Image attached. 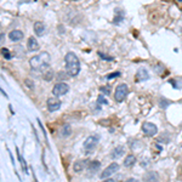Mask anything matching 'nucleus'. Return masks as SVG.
<instances>
[{
    "label": "nucleus",
    "instance_id": "obj_1",
    "mask_svg": "<svg viewBox=\"0 0 182 182\" xmlns=\"http://www.w3.org/2000/svg\"><path fill=\"white\" fill-rule=\"evenodd\" d=\"M50 55L47 52H40V54L33 56L30 60H29V64L32 67V69H35V71H44L49 68V64H50Z\"/></svg>",
    "mask_w": 182,
    "mask_h": 182
},
{
    "label": "nucleus",
    "instance_id": "obj_2",
    "mask_svg": "<svg viewBox=\"0 0 182 182\" xmlns=\"http://www.w3.org/2000/svg\"><path fill=\"white\" fill-rule=\"evenodd\" d=\"M64 63H66V72L71 77H75L80 73V61L74 52H68L64 56Z\"/></svg>",
    "mask_w": 182,
    "mask_h": 182
},
{
    "label": "nucleus",
    "instance_id": "obj_3",
    "mask_svg": "<svg viewBox=\"0 0 182 182\" xmlns=\"http://www.w3.org/2000/svg\"><path fill=\"white\" fill-rule=\"evenodd\" d=\"M127 94H129V88L126 84H120L117 86L115 92H114V99L117 102H123L126 99Z\"/></svg>",
    "mask_w": 182,
    "mask_h": 182
},
{
    "label": "nucleus",
    "instance_id": "obj_4",
    "mask_svg": "<svg viewBox=\"0 0 182 182\" xmlns=\"http://www.w3.org/2000/svg\"><path fill=\"white\" fill-rule=\"evenodd\" d=\"M119 170V164L118 163H112L109 164L108 166L102 171V174H101V180H107L109 176H112L114 173H117Z\"/></svg>",
    "mask_w": 182,
    "mask_h": 182
},
{
    "label": "nucleus",
    "instance_id": "obj_5",
    "mask_svg": "<svg viewBox=\"0 0 182 182\" xmlns=\"http://www.w3.org/2000/svg\"><path fill=\"white\" fill-rule=\"evenodd\" d=\"M69 91V85L66 83H57L55 84L54 89H52V94L55 96H63Z\"/></svg>",
    "mask_w": 182,
    "mask_h": 182
},
{
    "label": "nucleus",
    "instance_id": "obj_6",
    "mask_svg": "<svg viewBox=\"0 0 182 182\" xmlns=\"http://www.w3.org/2000/svg\"><path fill=\"white\" fill-rule=\"evenodd\" d=\"M142 131L145 132L147 136H154L155 134L158 132V127L153 123L146 121V123L142 124Z\"/></svg>",
    "mask_w": 182,
    "mask_h": 182
},
{
    "label": "nucleus",
    "instance_id": "obj_7",
    "mask_svg": "<svg viewBox=\"0 0 182 182\" xmlns=\"http://www.w3.org/2000/svg\"><path fill=\"white\" fill-rule=\"evenodd\" d=\"M99 141H100V136L99 135H91L89 136L85 141H84V148L85 149H94L97 143H99Z\"/></svg>",
    "mask_w": 182,
    "mask_h": 182
},
{
    "label": "nucleus",
    "instance_id": "obj_8",
    "mask_svg": "<svg viewBox=\"0 0 182 182\" xmlns=\"http://www.w3.org/2000/svg\"><path fill=\"white\" fill-rule=\"evenodd\" d=\"M46 104H47L49 112H56V110H58V109L61 108V101L58 100V99H56V97H50V99H47Z\"/></svg>",
    "mask_w": 182,
    "mask_h": 182
},
{
    "label": "nucleus",
    "instance_id": "obj_9",
    "mask_svg": "<svg viewBox=\"0 0 182 182\" xmlns=\"http://www.w3.org/2000/svg\"><path fill=\"white\" fill-rule=\"evenodd\" d=\"M23 32L22 30H19V29H15V30H11L9 34V38L11 41H13V43H17L19 40H22L23 39Z\"/></svg>",
    "mask_w": 182,
    "mask_h": 182
},
{
    "label": "nucleus",
    "instance_id": "obj_10",
    "mask_svg": "<svg viewBox=\"0 0 182 182\" xmlns=\"http://www.w3.org/2000/svg\"><path fill=\"white\" fill-rule=\"evenodd\" d=\"M159 175L157 171H149L143 176V182H158Z\"/></svg>",
    "mask_w": 182,
    "mask_h": 182
},
{
    "label": "nucleus",
    "instance_id": "obj_11",
    "mask_svg": "<svg viewBox=\"0 0 182 182\" xmlns=\"http://www.w3.org/2000/svg\"><path fill=\"white\" fill-rule=\"evenodd\" d=\"M27 49L28 51H36L39 50V43L34 36H30L27 41Z\"/></svg>",
    "mask_w": 182,
    "mask_h": 182
},
{
    "label": "nucleus",
    "instance_id": "obj_12",
    "mask_svg": "<svg viewBox=\"0 0 182 182\" xmlns=\"http://www.w3.org/2000/svg\"><path fill=\"white\" fill-rule=\"evenodd\" d=\"M34 32L38 36H43L45 34V24L40 21H36L34 23Z\"/></svg>",
    "mask_w": 182,
    "mask_h": 182
},
{
    "label": "nucleus",
    "instance_id": "obj_13",
    "mask_svg": "<svg viewBox=\"0 0 182 182\" xmlns=\"http://www.w3.org/2000/svg\"><path fill=\"white\" fill-rule=\"evenodd\" d=\"M88 163H89L88 160H77L75 163L73 164V170L75 173H80V171H83L86 168Z\"/></svg>",
    "mask_w": 182,
    "mask_h": 182
},
{
    "label": "nucleus",
    "instance_id": "obj_14",
    "mask_svg": "<svg viewBox=\"0 0 182 182\" xmlns=\"http://www.w3.org/2000/svg\"><path fill=\"white\" fill-rule=\"evenodd\" d=\"M149 78V74L147 72V69L145 68H140L136 72V80L137 82H141V80H147Z\"/></svg>",
    "mask_w": 182,
    "mask_h": 182
},
{
    "label": "nucleus",
    "instance_id": "obj_15",
    "mask_svg": "<svg viewBox=\"0 0 182 182\" xmlns=\"http://www.w3.org/2000/svg\"><path fill=\"white\" fill-rule=\"evenodd\" d=\"M135 163H136V157L134 154H129L124 159V166L125 168H130V166L135 165Z\"/></svg>",
    "mask_w": 182,
    "mask_h": 182
},
{
    "label": "nucleus",
    "instance_id": "obj_16",
    "mask_svg": "<svg viewBox=\"0 0 182 182\" xmlns=\"http://www.w3.org/2000/svg\"><path fill=\"white\" fill-rule=\"evenodd\" d=\"M124 154V147L123 146H118V147H115L113 151H112V158H114V159H117V158H120L121 155Z\"/></svg>",
    "mask_w": 182,
    "mask_h": 182
},
{
    "label": "nucleus",
    "instance_id": "obj_17",
    "mask_svg": "<svg viewBox=\"0 0 182 182\" xmlns=\"http://www.w3.org/2000/svg\"><path fill=\"white\" fill-rule=\"evenodd\" d=\"M100 166H101L100 162H97V160L91 162V163L89 164V166H88V169H89V174H95L96 171H99V170H100Z\"/></svg>",
    "mask_w": 182,
    "mask_h": 182
},
{
    "label": "nucleus",
    "instance_id": "obj_18",
    "mask_svg": "<svg viewBox=\"0 0 182 182\" xmlns=\"http://www.w3.org/2000/svg\"><path fill=\"white\" fill-rule=\"evenodd\" d=\"M72 134V127L69 124H64L63 126L61 127V136L62 137H68Z\"/></svg>",
    "mask_w": 182,
    "mask_h": 182
},
{
    "label": "nucleus",
    "instance_id": "obj_19",
    "mask_svg": "<svg viewBox=\"0 0 182 182\" xmlns=\"http://www.w3.org/2000/svg\"><path fill=\"white\" fill-rule=\"evenodd\" d=\"M44 79L47 80V82H50L51 79H54V72L50 68H47L45 72H44Z\"/></svg>",
    "mask_w": 182,
    "mask_h": 182
},
{
    "label": "nucleus",
    "instance_id": "obj_20",
    "mask_svg": "<svg viewBox=\"0 0 182 182\" xmlns=\"http://www.w3.org/2000/svg\"><path fill=\"white\" fill-rule=\"evenodd\" d=\"M123 18H124V13H123V10L120 11L119 9H117V16L114 17V23H119L120 21H123Z\"/></svg>",
    "mask_w": 182,
    "mask_h": 182
},
{
    "label": "nucleus",
    "instance_id": "obj_21",
    "mask_svg": "<svg viewBox=\"0 0 182 182\" xmlns=\"http://www.w3.org/2000/svg\"><path fill=\"white\" fill-rule=\"evenodd\" d=\"M169 104H170V101H168L166 99H164V97H162L160 101H159V106H160V108L166 109V107H168Z\"/></svg>",
    "mask_w": 182,
    "mask_h": 182
},
{
    "label": "nucleus",
    "instance_id": "obj_22",
    "mask_svg": "<svg viewBox=\"0 0 182 182\" xmlns=\"http://www.w3.org/2000/svg\"><path fill=\"white\" fill-rule=\"evenodd\" d=\"M1 54H3V56H4L6 60H11V58H12V56H11V54H10L9 49H6V47H3V49H1Z\"/></svg>",
    "mask_w": 182,
    "mask_h": 182
},
{
    "label": "nucleus",
    "instance_id": "obj_23",
    "mask_svg": "<svg viewBox=\"0 0 182 182\" xmlns=\"http://www.w3.org/2000/svg\"><path fill=\"white\" fill-rule=\"evenodd\" d=\"M118 77H120V72L110 73V74H108V75L106 77V79H107V80H112V79H114V78H118Z\"/></svg>",
    "mask_w": 182,
    "mask_h": 182
},
{
    "label": "nucleus",
    "instance_id": "obj_24",
    "mask_svg": "<svg viewBox=\"0 0 182 182\" xmlns=\"http://www.w3.org/2000/svg\"><path fill=\"white\" fill-rule=\"evenodd\" d=\"M99 56H100L101 58H103L104 61H113V60H114L113 57H110V56H107V55L102 54V52H99Z\"/></svg>",
    "mask_w": 182,
    "mask_h": 182
},
{
    "label": "nucleus",
    "instance_id": "obj_25",
    "mask_svg": "<svg viewBox=\"0 0 182 182\" xmlns=\"http://www.w3.org/2000/svg\"><path fill=\"white\" fill-rule=\"evenodd\" d=\"M24 84L28 86V89H30V90H33V89H34V83L32 82L30 79H26V80H24Z\"/></svg>",
    "mask_w": 182,
    "mask_h": 182
},
{
    "label": "nucleus",
    "instance_id": "obj_26",
    "mask_svg": "<svg viewBox=\"0 0 182 182\" xmlns=\"http://www.w3.org/2000/svg\"><path fill=\"white\" fill-rule=\"evenodd\" d=\"M97 102H99V103H102V104H107V103H108V101L106 100V99H104V96H103V95H100V96H99V100H97Z\"/></svg>",
    "mask_w": 182,
    "mask_h": 182
},
{
    "label": "nucleus",
    "instance_id": "obj_27",
    "mask_svg": "<svg viewBox=\"0 0 182 182\" xmlns=\"http://www.w3.org/2000/svg\"><path fill=\"white\" fill-rule=\"evenodd\" d=\"M155 72L158 73V74H163L164 73V67L163 66H160V64H158V66L155 67Z\"/></svg>",
    "mask_w": 182,
    "mask_h": 182
},
{
    "label": "nucleus",
    "instance_id": "obj_28",
    "mask_svg": "<svg viewBox=\"0 0 182 182\" xmlns=\"http://www.w3.org/2000/svg\"><path fill=\"white\" fill-rule=\"evenodd\" d=\"M100 90H101V92H104L106 95H109V92H110V91L108 90V88H107V86H102Z\"/></svg>",
    "mask_w": 182,
    "mask_h": 182
},
{
    "label": "nucleus",
    "instance_id": "obj_29",
    "mask_svg": "<svg viewBox=\"0 0 182 182\" xmlns=\"http://www.w3.org/2000/svg\"><path fill=\"white\" fill-rule=\"evenodd\" d=\"M124 182H137L135 179H127L126 181H124Z\"/></svg>",
    "mask_w": 182,
    "mask_h": 182
},
{
    "label": "nucleus",
    "instance_id": "obj_30",
    "mask_svg": "<svg viewBox=\"0 0 182 182\" xmlns=\"http://www.w3.org/2000/svg\"><path fill=\"white\" fill-rule=\"evenodd\" d=\"M102 182H114V180H113V179H107V180H104V181H102Z\"/></svg>",
    "mask_w": 182,
    "mask_h": 182
}]
</instances>
